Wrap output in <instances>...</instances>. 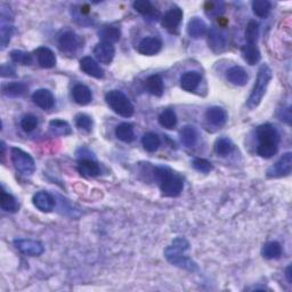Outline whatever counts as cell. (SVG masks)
Masks as SVG:
<instances>
[{
    "label": "cell",
    "mask_w": 292,
    "mask_h": 292,
    "mask_svg": "<svg viewBox=\"0 0 292 292\" xmlns=\"http://www.w3.org/2000/svg\"><path fill=\"white\" fill-rule=\"evenodd\" d=\"M38 126V119L37 116H34L33 114H27L23 116V119L21 120V127L24 131L31 132L33 131L35 128Z\"/></svg>",
    "instance_id": "obj_43"
},
{
    "label": "cell",
    "mask_w": 292,
    "mask_h": 292,
    "mask_svg": "<svg viewBox=\"0 0 292 292\" xmlns=\"http://www.w3.org/2000/svg\"><path fill=\"white\" fill-rule=\"evenodd\" d=\"M11 158L15 169L23 175H32L34 172L35 163L33 158L21 148L13 147L11 150Z\"/></svg>",
    "instance_id": "obj_5"
},
{
    "label": "cell",
    "mask_w": 292,
    "mask_h": 292,
    "mask_svg": "<svg viewBox=\"0 0 292 292\" xmlns=\"http://www.w3.org/2000/svg\"><path fill=\"white\" fill-rule=\"evenodd\" d=\"M182 143L187 147H193L198 142V131L193 126H185L181 131Z\"/></svg>",
    "instance_id": "obj_31"
},
{
    "label": "cell",
    "mask_w": 292,
    "mask_h": 292,
    "mask_svg": "<svg viewBox=\"0 0 292 292\" xmlns=\"http://www.w3.org/2000/svg\"><path fill=\"white\" fill-rule=\"evenodd\" d=\"M259 35V24L256 21H250L247 25V29H245V39H247L248 44L256 45L258 40Z\"/></svg>",
    "instance_id": "obj_40"
},
{
    "label": "cell",
    "mask_w": 292,
    "mask_h": 292,
    "mask_svg": "<svg viewBox=\"0 0 292 292\" xmlns=\"http://www.w3.org/2000/svg\"><path fill=\"white\" fill-rule=\"evenodd\" d=\"M193 167L196 168L198 171L203 172V173H208L212 170L211 162H209L208 160H206V159H200V158L194 159Z\"/></svg>",
    "instance_id": "obj_45"
},
{
    "label": "cell",
    "mask_w": 292,
    "mask_h": 292,
    "mask_svg": "<svg viewBox=\"0 0 292 292\" xmlns=\"http://www.w3.org/2000/svg\"><path fill=\"white\" fill-rule=\"evenodd\" d=\"M27 86L22 83H12V84H8L4 87V95H6L7 97H21L25 94V91H27Z\"/></svg>",
    "instance_id": "obj_33"
},
{
    "label": "cell",
    "mask_w": 292,
    "mask_h": 292,
    "mask_svg": "<svg viewBox=\"0 0 292 292\" xmlns=\"http://www.w3.org/2000/svg\"><path fill=\"white\" fill-rule=\"evenodd\" d=\"M261 255L266 259H279L282 255V247L276 241H270L264 244L261 249Z\"/></svg>",
    "instance_id": "obj_30"
},
{
    "label": "cell",
    "mask_w": 292,
    "mask_h": 292,
    "mask_svg": "<svg viewBox=\"0 0 292 292\" xmlns=\"http://www.w3.org/2000/svg\"><path fill=\"white\" fill-rule=\"evenodd\" d=\"M285 276H286V280H288L289 283L292 282V278H291V266H288L285 269Z\"/></svg>",
    "instance_id": "obj_48"
},
{
    "label": "cell",
    "mask_w": 292,
    "mask_h": 292,
    "mask_svg": "<svg viewBox=\"0 0 292 292\" xmlns=\"http://www.w3.org/2000/svg\"><path fill=\"white\" fill-rule=\"evenodd\" d=\"M257 137L259 144H275L279 145L280 135L275 128L269 125H261L257 128Z\"/></svg>",
    "instance_id": "obj_10"
},
{
    "label": "cell",
    "mask_w": 292,
    "mask_h": 292,
    "mask_svg": "<svg viewBox=\"0 0 292 292\" xmlns=\"http://www.w3.org/2000/svg\"><path fill=\"white\" fill-rule=\"evenodd\" d=\"M278 150L279 146L275 144H259L257 147V153L261 158L270 159L278 153Z\"/></svg>",
    "instance_id": "obj_41"
},
{
    "label": "cell",
    "mask_w": 292,
    "mask_h": 292,
    "mask_svg": "<svg viewBox=\"0 0 292 292\" xmlns=\"http://www.w3.org/2000/svg\"><path fill=\"white\" fill-rule=\"evenodd\" d=\"M34 55L37 57L39 65L44 69H52L56 65V56L47 47H39L34 50Z\"/></svg>",
    "instance_id": "obj_18"
},
{
    "label": "cell",
    "mask_w": 292,
    "mask_h": 292,
    "mask_svg": "<svg viewBox=\"0 0 292 292\" xmlns=\"http://www.w3.org/2000/svg\"><path fill=\"white\" fill-rule=\"evenodd\" d=\"M32 202L34 204V207L43 212L53 211V209L55 208V203H56L55 199L52 194H49L48 192H45V191L35 193L33 196Z\"/></svg>",
    "instance_id": "obj_13"
},
{
    "label": "cell",
    "mask_w": 292,
    "mask_h": 292,
    "mask_svg": "<svg viewBox=\"0 0 292 292\" xmlns=\"http://www.w3.org/2000/svg\"><path fill=\"white\" fill-rule=\"evenodd\" d=\"M14 244L16 249L25 256H31V257H38L44 254V245L38 241L30 239H18L14 240Z\"/></svg>",
    "instance_id": "obj_7"
},
{
    "label": "cell",
    "mask_w": 292,
    "mask_h": 292,
    "mask_svg": "<svg viewBox=\"0 0 292 292\" xmlns=\"http://www.w3.org/2000/svg\"><path fill=\"white\" fill-rule=\"evenodd\" d=\"M234 148L233 143L230 142L228 138H219L217 140L216 144H215V152L217 153L219 157H227L230 154Z\"/></svg>",
    "instance_id": "obj_36"
},
{
    "label": "cell",
    "mask_w": 292,
    "mask_h": 292,
    "mask_svg": "<svg viewBox=\"0 0 292 292\" xmlns=\"http://www.w3.org/2000/svg\"><path fill=\"white\" fill-rule=\"evenodd\" d=\"M134 8L143 15H150L154 12V8H153L152 4L148 0H137L134 3Z\"/></svg>",
    "instance_id": "obj_44"
},
{
    "label": "cell",
    "mask_w": 292,
    "mask_h": 292,
    "mask_svg": "<svg viewBox=\"0 0 292 292\" xmlns=\"http://www.w3.org/2000/svg\"><path fill=\"white\" fill-rule=\"evenodd\" d=\"M159 122L163 128L167 129H173L177 125V116L172 110H165L159 115Z\"/></svg>",
    "instance_id": "obj_35"
},
{
    "label": "cell",
    "mask_w": 292,
    "mask_h": 292,
    "mask_svg": "<svg viewBox=\"0 0 292 292\" xmlns=\"http://www.w3.org/2000/svg\"><path fill=\"white\" fill-rule=\"evenodd\" d=\"M2 18H0V39H2V48L5 49L11 42L13 34V23L12 18L9 17V13L6 14V9L2 6Z\"/></svg>",
    "instance_id": "obj_11"
},
{
    "label": "cell",
    "mask_w": 292,
    "mask_h": 292,
    "mask_svg": "<svg viewBox=\"0 0 292 292\" xmlns=\"http://www.w3.org/2000/svg\"><path fill=\"white\" fill-rule=\"evenodd\" d=\"M242 57L249 65H256L259 63L261 55L257 46L248 44L242 47Z\"/></svg>",
    "instance_id": "obj_27"
},
{
    "label": "cell",
    "mask_w": 292,
    "mask_h": 292,
    "mask_svg": "<svg viewBox=\"0 0 292 292\" xmlns=\"http://www.w3.org/2000/svg\"><path fill=\"white\" fill-rule=\"evenodd\" d=\"M279 118L281 121H284L285 124H291V107H286L284 110H281L279 113Z\"/></svg>",
    "instance_id": "obj_46"
},
{
    "label": "cell",
    "mask_w": 292,
    "mask_h": 292,
    "mask_svg": "<svg viewBox=\"0 0 292 292\" xmlns=\"http://www.w3.org/2000/svg\"><path fill=\"white\" fill-rule=\"evenodd\" d=\"M33 103L43 110H50L55 105V97L48 89H38L32 95Z\"/></svg>",
    "instance_id": "obj_14"
},
{
    "label": "cell",
    "mask_w": 292,
    "mask_h": 292,
    "mask_svg": "<svg viewBox=\"0 0 292 292\" xmlns=\"http://www.w3.org/2000/svg\"><path fill=\"white\" fill-rule=\"evenodd\" d=\"M271 78H273V72H271L269 66L267 64L261 65L258 71L254 89L251 91L247 102L249 109H256L261 103Z\"/></svg>",
    "instance_id": "obj_3"
},
{
    "label": "cell",
    "mask_w": 292,
    "mask_h": 292,
    "mask_svg": "<svg viewBox=\"0 0 292 292\" xmlns=\"http://www.w3.org/2000/svg\"><path fill=\"white\" fill-rule=\"evenodd\" d=\"M145 87L148 93L157 97L162 96L163 91H165V84H163L161 75L159 74H152L148 76L145 81Z\"/></svg>",
    "instance_id": "obj_23"
},
{
    "label": "cell",
    "mask_w": 292,
    "mask_h": 292,
    "mask_svg": "<svg viewBox=\"0 0 292 292\" xmlns=\"http://www.w3.org/2000/svg\"><path fill=\"white\" fill-rule=\"evenodd\" d=\"M60 49L66 55L72 56L76 53V50L80 47V40L74 32L68 31L61 35L59 40Z\"/></svg>",
    "instance_id": "obj_9"
},
{
    "label": "cell",
    "mask_w": 292,
    "mask_h": 292,
    "mask_svg": "<svg viewBox=\"0 0 292 292\" xmlns=\"http://www.w3.org/2000/svg\"><path fill=\"white\" fill-rule=\"evenodd\" d=\"M187 33L192 38H201L207 33V24L203 20L194 17L187 24Z\"/></svg>",
    "instance_id": "obj_25"
},
{
    "label": "cell",
    "mask_w": 292,
    "mask_h": 292,
    "mask_svg": "<svg viewBox=\"0 0 292 292\" xmlns=\"http://www.w3.org/2000/svg\"><path fill=\"white\" fill-rule=\"evenodd\" d=\"M207 120L215 127H223L227 121V113L223 107L212 106L206 112Z\"/></svg>",
    "instance_id": "obj_19"
},
{
    "label": "cell",
    "mask_w": 292,
    "mask_h": 292,
    "mask_svg": "<svg viewBox=\"0 0 292 292\" xmlns=\"http://www.w3.org/2000/svg\"><path fill=\"white\" fill-rule=\"evenodd\" d=\"M115 136L118 137V140H120L124 143H131L135 138V131L134 127L130 124H120L115 128Z\"/></svg>",
    "instance_id": "obj_29"
},
{
    "label": "cell",
    "mask_w": 292,
    "mask_h": 292,
    "mask_svg": "<svg viewBox=\"0 0 292 292\" xmlns=\"http://www.w3.org/2000/svg\"><path fill=\"white\" fill-rule=\"evenodd\" d=\"M154 177L160 183V188L163 196L169 198H176L181 196L184 188L183 179L175 175L170 169L157 167L154 169Z\"/></svg>",
    "instance_id": "obj_2"
},
{
    "label": "cell",
    "mask_w": 292,
    "mask_h": 292,
    "mask_svg": "<svg viewBox=\"0 0 292 292\" xmlns=\"http://www.w3.org/2000/svg\"><path fill=\"white\" fill-rule=\"evenodd\" d=\"M0 207L6 212H16L18 210V203L12 194L5 191L4 187L0 193Z\"/></svg>",
    "instance_id": "obj_28"
},
{
    "label": "cell",
    "mask_w": 292,
    "mask_h": 292,
    "mask_svg": "<svg viewBox=\"0 0 292 292\" xmlns=\"http://www.w3.org/2000/svg\"><path fill=\"white\" fill-rule=\"evenodd\" d=\"M160 138L154 132H146L142 138V144L147 152H155L160 146Z\"/></svg>",
    "instance_id": "obj_34"
},
{
    "label": "cell",
    "mask_w": 292,
    "mask_h": 292,
    "mask_svg": "<svg viewBox=\"0 0 292 292\" xmlns=\"http://www.w3.org/2000/svg\"><path fill=\"white\" fill-rule=\"evenodd\" d=\"M11 59L13 62L21 65H31L32 64V55L23 50L15 49L11 52Z\"/></svg>",
    "instance_id": "obj_38"
},
{
    "label": "cell",
    "mask_w": 292,
    "mask_h": 292,
    "mask_svg": "<svg viewBox=\"0 0 292 292\" xmlns=\"http://www.w3.org/2000/svg\"><path fill=\"white\" fill-rule=\"evenodd\" d=\"M94 55L100 63L110 64L114 59L115 48L110 43H99L94 48Z\"/></svg>",
    "instance_id": "obj_12"
},
{
    "label": "cell",
    "mask_w": 292,
    "mask_h": 292,
    "mask_svg": "<svg viewBox=\"0 0 292 292\" xmlns=\"http://www.w3.org/2000/svg\"><path fill=\"white\" fill-rule=\"evenodd\" d=\"M49 128L55 135H59V136H66L72 132V129H71V127L68 122L64 120H60V119H55V120L50 121Z\"/></svg>",
    "instance_id": "obj_32"
},
{
    "label": "cell",
    "mask_w": 292,
    "mask_h": 292,
    "mask_svg": "<svg viewBox=\"0 0 292 292\" xmlns=\"http://www.w3.org/2000/svg\"><path fill=\"white\" fill-rule=\"evenodd\" d=\"M227 79L235 86H244L248 83L249 75L241 66H233L227 71Z\"/></svg>",
    "instance_id": "obj_24"
},
{
    "label": "cell",
    "mask_w": 292,
    "mask_h": 292,
    "mask_svg": "<svg viewBox=\"0 0 292 292\" xmlns=\"http://www.w3.org/2000/svg\"><path fill=\"white\" fill-rule=\"evenodd\" d=\"M201 81V73L197 71H188L185 72L181 78V87L185 91H194Z\"/></svg>",
    "instance_id": "obj_21"
},
{
    "label": "cell",
    "mask_w": 292,
    "mask_h": 292,
    "mask_svg": "<svg viewBox=\"0 0 292 292\" xmlns=\"http://www.w3.org/2000/svg\"><path fill=\"white\" fill-rule=\"evenodd\" d=\"M208 45L215 53L223 52L227 46L226 34L217 29H211L208 33Z\"/></svg>",
    "instance_id": "obj_15"
},
{
    "label": "cell",
    "mask_w": 292,
    "mask_h": 292,
    "mask_svg": "<svg viewBox=\"0 0 292 292\" xmlns=\"http://www.w3.org/2000/svg\"><path fill=\"white\" fill-rule=\"evenodd\" d=\"M2 76H4V78H7V76H15L14 66L4 64L2 66Z\"/></svg>",
    "instance_id": "obj_47"
},
{
    "label": "cell",
    "mask_w": 292,
    "mask_h": 292,
    "mask_svg": "<svg viewBox=\"0 0 292 292\" xmlns=\"http://www.w3.org/2000/svg\"><path fill=\"white\" fill-rule=\"evenodd\" d=\"M72 96L76 104L79 105H88L93 100V94L88 87L85 85H76L72 89Z\"/></svg>",
    "instance_id": "obj_20"
},
{
    "label": "cell",
    "mask_w": 292,
    "mask_h": 292,
    "mask_svg": "<svg viewBox=\"0 0 292 292\" xmlns=\"http://www.w3.org/2000/svg\"><path fill=\"white\" fill-rule=\"evenodd\" d=\"M188 249V241L185 238H177L172 241L171 245L166 248L165 257L173 266L189 271H196L198 269L197 263L185 256V252Z\"/></svg>",
    "instance_id": "obj_1"
},
{
    "label": "cell",
    "mask_w": 292,
    "mask_h": 292,
    "mask_svg": "<svg viewBox=\"0 0 292 292\" xmlns=\"http://www.w3.org/2000/svg\"><path fill=\"white\" fill-rule=\"evenodd\" d=\"M270 8L271 4L268 0H255V2H252V11L258 17H267L270 12Z\"/></svg>",
    "instance_id": "obj_37"
},
{
    "label": "cell",
    "mask_w": 292,
    "mask_h": 292,
    "mask_svg": "<svg viewBox=\"0 0 292 292\" xmlns=\"http://www.w3.org/2000/svg\"><path fill=\"white\" fill-rule=\"evenodd\" d=\"M224 4L222 2H207L204 5V12L210 17H218L224 13Z\"/></svg>",
    "instance_id": "obj_39"
},
{
    "label": "cell",
    "mask_w": 292,
    "mask_h": 292,
    "mask_svg": "<svg viewBox=\"0 0 292 292\" xmlns=\"http://www.w3.org/2000/svg\"><path fill=\"white\" fill-rule=\"evenodd\" d=\"M292 169V153L288 152L280 158V160L267 170V176L270 178H279L288 176Z\"/></svg>",
    "instance_id": "obj_6"
},
{
    "label": "cell",
    "mask_w": 292,
    "mask_h": 292,
    "mask_svg": "<svg viewBox=\"0 0 292 292\" xmlns=\"http://www.w3.org/2000/svg\"><path fill=\"white\" fill-rule=\"evenodd\" d=\"M99 35L104 43L114 44L120 40L121 31L119 28L113 27V25H104V27L100 30Z\"/></svg>",
    "instance_id": "obj_26"
},
{
    "label": "cell",
    "mask_w": 292,
    "mask_h": 292,
    "mask_svg": "<svg viewBox=\"0 0 292 292\" xmlns=\"http://www.w3.org/2000/svg\"><path fill=\"white\" fill-rule=\"evenodd\" d=\"M78 170L81 175L87 177H96L101 173L99 163L91 159H81L78 165Z\"/></svg>",
    "instance_id": "obj_22"
},
{
    "label": "cell",
    "mask_w": 292,
    "mask_h": 292,
    "mask_svg": "<svg viewBox=\"0 0 292 292\" xmlns=\"http://www.w3.org/2000/svg\"><path fill=\"white\" fill-rule=\"evenodd\" d=\"M80 69L84 71L86 74H88L93 78L102 79L104 76V70L101 68V65L96 62V61L90 57V56H86L80 60Z\"/></svg>",
    "instance_id": "obj_16"
},
{
    "label": "cell",
    "mask_w": 292,
    "mask_h": 292,
    "mask_svg": "<svg viewBox=\"0 0 292 292\" xmlns=\"http://www.w3.org/2000/svg\"><path fill=\"white\" fill-rule=\"evenodd\" d=\"M162 43L161 40L157 37H146L138 44V52L142 55L153 56L158 54L161 50Z\"/></svg>",
    "instance_id": "obj_17"
},
{
    "label": "cell",
    "mask_w": 292,
    "mask_h": 292,
    "mask_svg": "<svg viewBox=\"0 0 292 292\" xmlns=\"http://www.w3.org/2000/svg\"><path fill=\"white\" fill-rule=\"evenodd\" d=\"M183 20V11L177 6L171 7L169 11L165 14V16L162 17L161 24L167 31L170 33H177L178 28L182 23Z\"/></svg>",
    "instance_id": "obj_8"
},
{
    "label": "cell",
    "mask_w": 292,
    "mask_h": 292,
    "mask_svg": "<svg viewBox=\"0 0 292 292\" xmlns=\"http://www.w3.org/2000/svg\"><path fill=\"white\" fill-rule=\"evenodd\" d=\"M75 125L79 129L89 132L91 130V127H93V120L87 114L81 113L75 116Z\"/></svg>",
    "instance_id": "obj_42"
},
{
    "label": "cell",
    "mask_w": 292,
    "mask_h": 292,
    "mask_svg": "<svg viewBox=\"0 0 292 292\" xmlns=\"http://www.w3.org/2000/svg\"><path fill=\"white\" fill-rule=\"evenodd\" d=\"M105 101L113 112L120 116L130 118L134 115V105L129 99L120 90H111L105 95Z\"/></svg>",
    "instance_id": "obj_4"
}]
</instances>
